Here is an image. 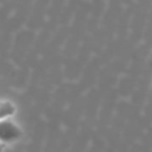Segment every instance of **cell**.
Listing matches in <instances>:
<instances>
[{"instance_id": "obj_1", "label": "cell", "mask_w": 152, "mask_h": 152, "mask_svg": "<svg viewBox=\"0 0 152 152\" xmlns=\"http://www.w3.org/2000/svg\"><path fill=\"white\" fill-rule=\"evenodd\" d=\"M21 136H23V129L15 121L10 120V118L0 120V143L1 144L15 143Z\"/></svg>"}, {"instance_id": "obj_3", "label": "cell", "mask_w": 152, "mask_h": 152, "mask_svg": "<svg viewBox=\"0 0 152 152\" xmlns=\"http://www.w3.org/2000/svg\"><path fill=\"white\" fill-rule=\"evenodd\" d=\"M0 150H1V143H0Z\"/></svg>"}, {"instance_id": "obj_2", "label": "cell", "mask_w": 152, "mask_h": 152, "mask_svg": "<svg viewBox=\"0 0 152 152\" xmlns=\"http://www.w3.org/2000/svg\"><path fill=\"white\" fill-rule=\"evenodd\" d=\"M16 113V105L11 100H0V120L11 118Z\"/></svg>"}]
</instances>
